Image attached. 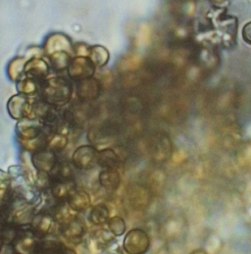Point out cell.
<instances>
[{"label":"cell","instance_id":"5","mask_svg":"<svg viewBox=\"0 0 251 254\" xmlns=\"http://www.w3.org/2000/svg\"><path fill=\"white\" fill-rule=\"evenodd\" d=\"M67 199L72 210L76 212L84 211L89 208L91 204L89 194L85 191L77 190L76 188L69 194Z\"/></svg>","mask_w":251,"mask_h":254},{"label":"cell","instance_id":"17","mask_svg":"<svg viewBox=\"0 0 251 254\" xmlns=\"http://www.w3.org/2000/svg\"><path fill=\"white\" fill-rule=\"evenodd\" d=\"M192 254H207L204 251H197V252H194Z\"/></svg>","mask_w":251,"mask_h":254},{"label":"cell","instance_id":"11","mask_svg":"<svg viewBox=\"0 0 251 254\" xmlns=\"http://www.w3.org/2000/svg\"><path fill=\"white\" fill-rule=\"evenodd\" d=\"M107 224L109 231L115 237H122L126 231V223L120 216L110 218Z\"/></svg>","mask_w":251,"mask_h":254},{"label":"cell","instance_id":"12","mask_svg":"<svg viewBox=\"0 0 251 254\" xmlns=\"http://www.w3.org/2000/svg\"><path fill=\"white\" fill-rule=\"evenodd\" d=\"M140 64H141V59L140 57L137 55H131L122 61L120 67L124 71H133L137 69Z\"/></svg>","mask_w":251,"mask_h":254},{"label":"cell","instance_id":"10","mask_svg":"<svg viewBox=\"0 0 251 254\" xmlns=\"http://www.w3.org/2000/svg\"><path fill=\"white\" fill-rule=\"evenodd\" d=\"M89 59L95 66L102 67L107 64L109 61V54L104 48L95 46L89 51Z\"/></svg>","mask_w":251,"mask_h":254},{"label":"cell","instance_id":"6","mask_svg":"<svg viewBox=\"0 0 251 254\" xmlns=\"http://www.w3.org/2000/svg\"><path fill=\"white\" fill-rule=\"evenodd\" d=\"M98 179L101 186L108 191H116L121 183V176L116 169H104Z\"/></svg>","mask_w":251,"mask_h":254},{"label":"cell","instance_id":"2","mask_svg":"<svg viewBox=\"0 0 251 254\" xmlns=\"http://www.w3.org/2000/svg\"><path fill=\"white\" fill-rule=\"evenodd\" d=\"M97 158L96 149L90 145H85L75 151L73 161L76 168L79 170H91L98 164Z\"/></svg>","mask_w":251,"mask_h":254},{"label":"cell","instance_id":"15","mask_svg":"<svg viewBox=\"0 0 251 254\" xmlns=\"http://www.w3.org/2000/svg\"><path fill=\"white\" fill-rule=\"evenodd\" d=\"M210 1L215 5L217 6V7H225V4L228 0H210Z\"/></svg>","mask_w":251,"mask_h":254},{"label":"cell","instance_id":"1","mask_svg":"<svg viewBox=\"0 0 251 254\" xmlns=\"http://www.w3.org/2000/svg\"><path fill=\"white\" fill-rule=\"evenodd\" d=\"M150 247V239L146 231L134 228L128 231L123 240V249L128 254H145Z\"/></svg>","mask_w":251,"mask_h":254},{"label":"cell","instance_id":"14","mask_svg":"<svg viewBox=\"0 0 251 254\" xmlns=\"http://www.w3.org/2000/svg\"><path fill=\"white\" fill-rule=\"evenodd\" d=\"M242 34L243 40L248 44L251 45V21L244 25Z\"/></svg>","mask_w":251,"mask_h":254},{"label":"cell","instance_id":"4","mask_svg":"<svg viewBox=\"0 0 251 254\" xmlns=\"http://www.w3.org/2000/svg\"><path fill=\"white\" fill-rule=\"evenodd\" d=\"M101 89V83L97 79H84L78 82V96L83 101H93L99 96Z\"/></svg>","mask_w":251,"mask_h":254},{"label":"cell","instance_id":"16","mask_svg":"<svg viewBox=\"0 0 251 254\" xmlns=\"http://www.w3.org/2000/svg\"><path fill=\"white\" fill-rule=\"evenodd\" d=\"M61 254H78L75 252L73 249H67V248H64V250L62 251Z\"/></svg>","mask_w":251,"mask_h":254},{"label":"cell","instance_id":"3","mask_svg":"<svg viewBox=\"0 0 251 254\" xmlns=\"http://www.w3.org/2000/svg\"><path fill=\"white\" fill-rule=\"evenodd\" d=\"M95 65L89 58L79 57L70 62L69 74L78 82L92 77L95 73Z\"/></svg>","mask_w":251,"mask_h":254},{"label":"cell","instance_id":"7","mask_svg":"<svg viewBox=\"0 0 251 254\" xmlns=\"http://www.w3.org/2000/svg\"><path fill=\"white\" fill-rule=\"evenodd\" d=\"M110 219V211L104 204H98L91 209L89 220L92 225L100 226L107 223Z\"/></svg>","mask_w":251,"mask_h":254},{"label":"cell","instance_id":"8","mask_svg":"<svg viewBox=\"0 0 251 254\" xmlns=\"http://www.w3.org/2000/svg\"><path fill=\"white\" fill-rule=\"evenodd\" d=\"M97 162L104 169H116L120 160L114 151L106 149L98 152Z\"/></svg>","mask_w":251,"mask_h":254},{"label":"cell","instance_id":"13","mask_svg":"<svg viewBox=\"0 0 251 254\" xmlns=\"http://www.w3.org/2000/svg\"><path fill=\"white\" fill-rule=\"evenodd\" d=\"M147 197H146V193L144 191L141 190L140 189L135 190L134 192L131 194V202L134 203L136 205L140 207L142 204H145Z\"/></svg>","mask_w":251,"mask_h":254},{"label":"cell","instance_id":"9","mask_svg":"<svg viewBox=\"0 0 251 254\" xmlns=\"http://www.w3.org/2000/svg\"><path fill=\"white\" fill-rule=\"evenodd\" d=\"M85 231L86 228L83 221L79 218L75 217L70 219V222L67 223L64 232L67 238L78 240L84 235Z\"/></svg>","mask_w":251,"mask_h":254}]
</instances>
